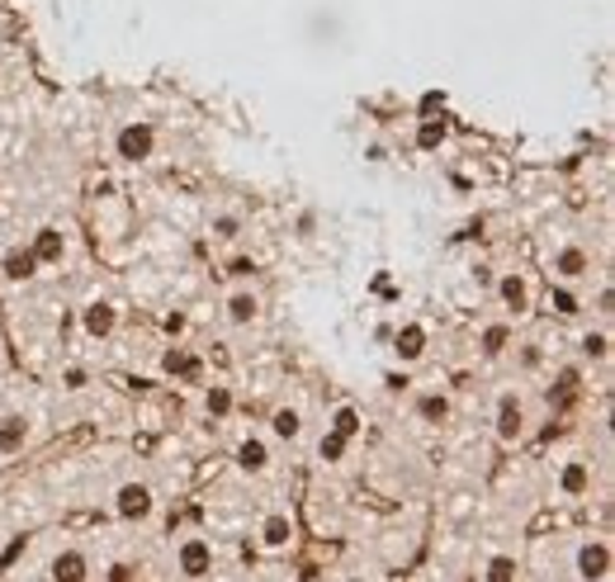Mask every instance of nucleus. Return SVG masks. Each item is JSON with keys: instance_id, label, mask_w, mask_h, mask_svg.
Returning <instances> with one entry per match:
<instances>
[{"instance_id": "29", "label": "nucleus", "mask_w": 615, "mask_h": 582, "mask_svg": "<svg viewBox=\"0 0 615 582\" xmlns=\"http://www.w3.org/2000/svg\"><path fill=\"white\" fill-rule=\"evenodd\" d=\"M440 142H445V124L440 119L422 124V147H440Z\"/></svg>"}, {"instance_id": "16", "label": "nucleus", "mask_w": 615, "mask_h": 582, "mask_svg": "<svg viewBox=\"0 0 615 582\" xmlns=\"http://www.w3.org/2000/svg\"><path fill=\"white\" fill-rule=\"evenodd\" d=\"M554 270L563 279H583L592 270V256L583 252V246H563V252H554Z\"/></svg>"}, {"instance_id": "18", "label": "nucleus", "mask_w": 615, "mask_h": 582, "mask_svg": "<svg viewBox=\"0 0 615 582\" xmlns=\"http://www.w3.org/2000/svg\"><path fill=\"white\" fill-rule=\"evenodd\" d=\"M270 431H275L279 441H298V436H303V412H298V407H275L270 412Z\"/></svg>"}, {"instance_id": "17", "label": "nucleus", "mask_w": 615, "mask_h": 582, "mask_svg": "<svg viewBox=\"0 0 615 582\" xmlns=\"http://www.w3.org/2000/svg\"><path fill=\"white\" fill-rule=\"evenodd\" d=\"M161 370L175 374V379H199V355H190L185 346H171V351L161 355Z\"/></svg>"}, {"instance_id": "24", "label": "nucleus", "mask_w": 615, "mask_h": 582, "mask_svg": "<svg viewBox=\"0 0 615 582\" xmlns=\"http://www.w3.org/2000/svg\"><path fill=\"white\" fill-rule=\"evenodd\" d=\"M204 407H209V417H227V412H232V389L227 384H213L204 393Z\"/></svg>"}, {"instance_id": "30", "label": "nucleus", "mask_w": 615, "mask_h": 582, "mask_svg": "<svg viewBox=\"0 0 615 582\" xmlns=\"http://www.w3.org/2000/svg\"><path fill=\"white\" fill-rule=\"evenodd\" d=\"M166 331L180 337V331H185V312H166Z\"/></svg>"}, {"instance_id": "19", "label": "nucleus", "mask_w": 615, "mask_h": 582, "mask_svg": "<svg viewBox=\"0 0 615 582\" xmlns=\"http://www.w3.org/2000/svg\"><path fill=\"white\" fill-rule=\"evenodd\" d=\"M483 582H521V563H517V554H488V563H483Z\"/></svg>"}, {"instance_id": "27", "label": "nucleus", "mask_w": 615, "mask_h": 582, "mask_svg": "<svg viewBox=\"0 0 615 582\" xmlns=\"http://www.w3.org/2000/svg\"><path fill=\"white\" fill-rule=\"evenodd\" d=\"M242 232V218L237 213H218V218H213V237H223V242H232Z\"/></svg>"}, {"instance_id": "20", "label": "nucleus", "mask_w": 615, "mask_h": 582, "mask_svg": "<svg viewBox=\"0 0 615 582\" xmlns=\"http://www.w3.org/2000/svg\"><path fill=\"white\" fill-rule=\"evenodd\" d=\"M24 441H29V422L24 417H0V455L24 450Z\"/></svg>"}, {"instance_id": "6", "label": "nucleus", "mask_w": 615, "mask_h": 582, "mask_svg": "<svg viewBox=\"0 0 615 582\" xmlns=\"http://www.w3.org/2000/svg\"><path fill=\"white\" fill-rule=\"evenodd\" d=\"M47 582H90V559L81 550H57L47 563Z\"/></svg>"}, {"instance_id": "28", "label": "nucleus", "mask_w": 615, "mask_h": 582, "mask_svg": "<svg viewBox=\"0 0 615 582\" xmlns=\"http://www.w3.org/2000/svg\"><path fill=\"white\" fill-rule=\"evenodd\" d=\"M554 308H559V318H573V312H577V294L573 289H554Z\"/></svg>"}, {"instance_id": "2", "label": "nucleus", "mask_w": 615, "mask_h": 582, "mask_svg": "<svg viewBox=\"0 0 615 582\" xmlns=\"http://www.w3.org/2000/svg\"><path fill=\"white\" fill-rule=\"evenodd\" d=\"M213 544L204 535H190V540H180V550H175V573L180 578H190V582H204L213 573Z\"/></svg>"}, {"instance_id": "12", "label": "nucleus", "mask_w": 615, "mask_h": 582, "mask_svg": "<svg viewBox=\"0 0 615 582\" xmlns=\"http://www.w3.org/2000/svg\"><path fill=\"white\" fill-rule=\"evenodd\" d=\"M289 540H294L289 511H270V517L261 521V544H265V550H289Z\"/></svg>"}, {"instance_id": "4", "label": "nucleus", "mask_w": 615, "mask_h": 582, "mask_svg": "<svg viewBox=\"0 0 615 582\" xmlns=\"http://www.w3.org/2000/svg\"><path fill=\"white\" fill-rule=\"evenodd\" d=\"M114 152L124 161H147L157 152V128L152 124H124L119 138H114Z\"/></svg>"}, {"instance_id": "7", "label": "nucleus", "mask_w": 615, "mask_h": 582, "mask_svg": "<svg viewBox=\"0 0 615 582\" xmlns=\"http://www.w3.org/2000/svg\"><path fill=\"white\" fill-rule=\"evenodd\" d=\"M497 298H502V308L517 312V318H521V312H530V285H525V275H517V270L502 275V279H497Z\"/></svg>"}, {"instance_id": "11", "label": "nucleus", "mask_w": 615, "mask_h": 582, "mask_svg": "<svg viewBox=\"0 0 615 582\" xmlns=\"http://www.w3.org/2000/svg\"><path fill=\"white\" fill-rule=\"evenodd\" d=\"M81 322H86V337H114L119 312H114V304H105V298H95V304H86V312H81Z\"/></svg>"}, {"instance_id": "15", "label": "nucleus", "mask_w": 615, "mask_h": 582, "mask_svg": "<svg viewBox=\"0 0 615 582\" xmlns=\"http://www.w3.org/2000/svg\"><path fill=\"white\" fill-rule=\"evenodd\" d=\"M66 256V237L57 227H38V237H33V261L38 265H57Z\"/></svg>"}, {"instance_id": "25", "label": "nucleus", "mask_w": 615, "mask_h": 582, "mask_svg": "<svg viewBox=\"0 0 615 582\" xmlns=\"http://www.w3.org/2000/svg\"><path fill=\"white\" fill-rule=\"evenodd\" d=\"M346 450H351V441H346V436H337V431H327V436L318 441V455H322L327 464H337V459H346Z\"/></svg>"}, {"instance_id": "26", "label": "nucleus", "mask_w": 615, "mask_h": 582, "mask_svg": "<svg viewBox=\"0 0 615 582\" xmlns=\"http://www.w3.org/2000/svg\"><path fill=\"white\" fill-rule=\"evenodd\" d=\"M577 346H583L587 360H606L611 355V337H606V331H583V341H577Z\"/></svg>"}, {"instance_id": "14", "label": "nucleus", "mask_w": 615, "mask_h": 582, "mask_svg": "<svg viewBox=\"0 0 615 582\" xmlns=\"http://www.w3.org/2000/svg\"><path fill=\"white\" fill-rule=\"evenodd\" d=\"M237 469L242 474H265V469H270V450H265V441L261 436H246L242 445H237Z\"/></svg>"}, {"instance_id": "32", "label": "nucleus", "mask_w": 615, "mask_h": 582, "mask_svg": "<svg viewBox=\"0 0 615 582\" xmlns=\"http://www.w3.org/2000/svg\"><path fill=\"white\" fill-rule=\"evenodd\" d=\"M346 582H370V578H364V573H351V578H346Z\"/></svg>"}, {"instance_id": "8", "label": "nucleus", "mask_w": 615, "mask_h": 582, "mask_svg": "<svg viewBox=\"0 0 615 582\" xmlns=\"http://www.w3.org/2000/svg\"><path fill=\"white\" fill-rule=\"evenodd\" d=\"M261 318V294L256 289H232L227 294V322L232 327H252Z\"/></svg>"}, {"instance_id": "13", "label": "nucleus", "mask_w": 615, "mask_h": 582, "mask_svg": "<svg viewBox=\"0 0 615 582\" xmlns=\"http://www.w3.org/2000/svg\"><path fill=\"white\" fill-rule=\"evenodd\" d=\"M33 270H38V261H33V252H24V246H14V252L0 256V275H5V285H24V279H33Z\"/></svg>"}, {"instance_id": "5", "label": "nucleus", "mask_w": 615, "mask_h": 582, "mask_svg": "<svg viewBox=\"0 0 615 582\" xmlns=\"http://www.w3.org/2000/svg\"><path fill=\"white\" fill-rule=\"evenodd\" d=\"M152 507H157V497H152L147 484H124L119 492H114V511H119L124 521H147Z\"/></svg>"}, {"instance_id": "23", "label": "nucleus", "mask_w": 615, "mask_h": 582, "mask_svg": "<svg viewBox=\"0 0 615 582\" xmlns=\"http://www.w3.org/2000/svg\"><path fill=\"white\" fill-rule=\"evenodd\" d=\"M507 346H511V327H507V322H492V327L483 331V355L497 360V355L507 351Z\"/></svg>"}, {"instance_id": "31", "label": "nucleus", "mask_w": 615, "mask_h": 582, "mask_svg": "<svg viewBox=\"0 0 615 582\" xmlns=\"http://www.w3.org/2000/svg\"><path fill=\"white\" fill-rule=\"evenodd\" d=\"M66 389H72V393L86 389V370H66Z\"/></svg>"}, {"instance_id": "3", "label": "nucleus", "mask_w": 615, "mask_h": 582, "mask_svg": "<svg viewBox=\"0 0 615 582\" xmlns=\"http://www.w3.org/2000/svg\"><path fill=\"white\" fill-rule=\"evenodd\" d=\"M492 431H497V441L502 445H517L525 436V403H521V393H502L497 398V417H492Z\"/></svg>"}, {"instance_id": "21", "label": "nucleus", "mask_w": 615, "mask_h": 582, "mask_svg": "<svg viewBox=\"0 0 615 582\" xmlns=\"http://www.w3.org/2000/svg\"><path fill=\"white\" fill-rule=\"evenodd\" d=\"M417 417L431 422V426H440L445 417H450V398H445V393H422L417 398Z\"/></svg>"}, {"instance_id": "1", "label": "nucleus", "mask_w": 615, "mask_h": 582, "mask_svg": "<svg viewBox=\"0 0 615 582\" xmlns=\"http://www.w3.org/2000/svg\"><path fill=\"white\" fill-rule=\"evenodd\" d=\"M611 544L602 540V535H592V540H583L577 544V554H573V573H577V582H606L611 578Z\"/></svg>"}, {"instance_id": "9", "label": "nucleus", "mask_w": 615, "mask_h": 582, "mask_svg": "<svg viewBox=\"0 0 615 582\" xmlns=\"http://www.w3.org/2000/svg\"><path fill=\"white\" fill-rule=\"evenodd\" d=\"M393 355L403 360V364H417V360L426 355V327H422V322H407V327L393 337Z\"/></svg>"}, {"instance_id": "22", "label": "nucleus", "mask_w": 615, "mask_h": 582, "mask_svg": "<svg viewBox=\"0 0 615 582\" xmlns=\"http://www.w3.org/2000/svg\"><path fill=\"white\" fill-rule=\"evenodd\" d=\"M331 431H337V436H346V441H355L360 431H364V422H360V412H355L351 403H341L337 412H331Z\"/></svg>"}, {"instance_id": "10", "label": "nucleus", "mask_w": 615, "mask_h": 582, "mask_svg": "<svg viewBox=\"0 0 615 582\" xmlns=\"http://www.w3.org/2000/svg\"><path fill=\"white\" fill-rule=\"evenodd\" d=\"M559 492L563 497H587L592 492V464L587 459H568L559 469Z\"/></svg>"}]
</instances>
